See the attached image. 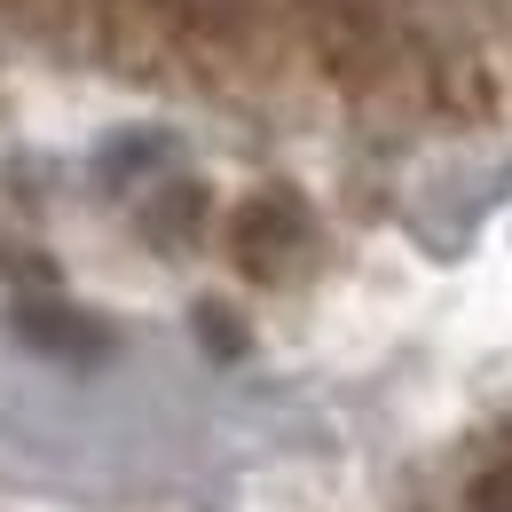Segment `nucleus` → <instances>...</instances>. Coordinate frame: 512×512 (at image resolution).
<instances>
[{"instance_id": "nucleus-1", "label": "nucleus", "mask_w": 512, "mask_h": 512, "mask_svg": "<svg viewBox=\"0 0 512 512\" xmlns=\"http://www.w3.org/2000/svg\"><path fill=\"white\" fill-rule=\"evenodd\" d=\"M300 237H308L300 205H292V197H260V205H245V221H237V260H245L253 276H276L284 260L300 253Z\"/></svg>"}, {"instance_id": "nucleus-2", "label": "nucleus", "mask_w": 512, "mask_h": 512, "mask_svg": "<svg viewBox=\"0 0 512 512\" xmlns=\"http://www.w3.org/2000/svg\"><path fill=\"white\" fill-rule=\"evenodd\" d=\"M16 331L32 339V347H48V355H64V363H87V355H103V323L71 316V308H24Z\"/></svg>"}, {"instance_id": "nucleus-3", "label": "nucleus", "mask_w": 512, "mask_h": 512, "mask_svg": "<svg viewBox=\"0 0 512 512\" xmlns=\"http://www.w3.org/2000/svg\"><path fill=\"white\" fill-rule=\"evenodd\" d=\"M473 512H512V457H497V465L473 481Z\"/></svg>"}, {"instance_id": "nucleus-4", "label": "nucleus", "mask_w": 512, "mask_h": 512, "mask_svg": "<svg viewBox=\"0 0 512 512\" xmlns=\"http://www.w3.org/2000/svg\"><path fill=\"white\" fill-rule=\"evenodd\" d=\"M205 339H213V347H221V355H237V347H245V331H237V316H221V308H205Z\"/></svg>"}]
</instances>
